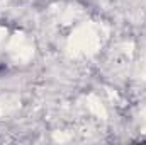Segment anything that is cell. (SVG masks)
Returning <instances> with one entry per match:
<instances>
[{"label":"cell","mask_w":146,"mask_h":145,"mask_svg":"<svg viewBox=\"0 0 146 145\" xmlns=\"http://www.w3.org/2000/svg\"><path fill=\"white\" fill-rule=\"evenodd\" d=\"M143 123H145V128H146V116L143 118Z\"/></svg>","instance_id":"6da1fadb"}]
</instances>
